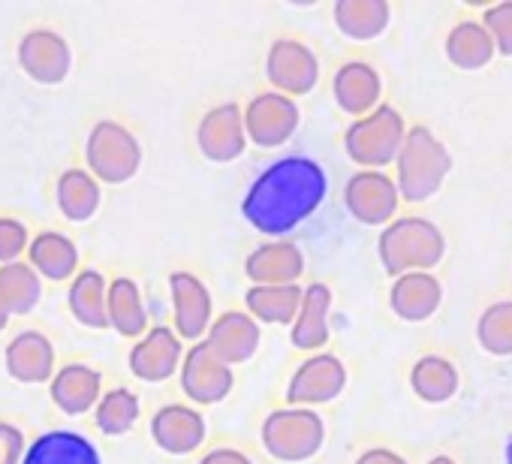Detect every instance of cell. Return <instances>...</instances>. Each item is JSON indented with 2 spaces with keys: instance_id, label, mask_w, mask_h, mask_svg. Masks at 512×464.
Listing matches in <instances>:
<instances>
[{
  "instance_id": "7c38bea8",
  "label": "cell",
  "mask_w": 512,
  "mask_h": 464,
  "mask_svg": "<svg viewBox=\"0 0 512 464\" xmlns=\"http://www.w3.org/2000/svg\"><path fill=\"white\" fill-rule=\"evenodd\" d=\"M347 386V368L338 356L332 353H314L308 356L290 386H287V401L290 407H320L335 401Z\"/></svg>"
},
{
  "instance_id": "8d00e7d4",
  "label": "cell",
  "mask_w": 512,
  "mask_h": 464,
  "mask_svg": "<svg viewBox=\"0 0 512 464\" xmlns=\"http://www.w3.org/2000/svg\"><path fill=\"white\" fill-rule=\"evenodd\" d=\"M482 25L491 34L497 52L512 58V0H503V4L488 7L485 16H482Z\"/></svg>"
},
{
  "instance_id": "30bf717a",
  "label": "cell",
  "mask_w": 512,
  "mask_h": 464,
  "mask_svg": "<svg viewBox=\"0 0 512 464\" xmlns=\"http://www.w3.org/2000/svg\"><path fill=\"white\" fill-rule=\"evenodd\" d=\"M398 184L386 172L362 169L344 184V205L347 211L365 226H389L398 208Z\"/></svg>"
},
{
  "instance_id": "83f0119b",
  "label": "cell",
  "mask_w": 512,
  "mask_h": 464,
  "mask_svg": "<svg viewBox=\"0 0 512 464\" xmlns=\"http://www.w3.org/2000/svg\"><path fill=\"white\" fill-rule=\"evenodd\" d=\"M443 49H446L449 64L458 67V70H467V73L488 67L491 58L497 55V46H494L491 34L485 31L482 22H473V19L458 22V25L449 31Z\"/></svg>"
},
{
  "instance_id": "8fae6325",
  "label": "cell",
  "mask_w": 512,
  "mask_h": 464,
  "mask_svg": "<svg viewBox=\"0 0 512 464\" xmlns=\"http://www.w3.org/2000/svg\"><path fill=\"white\" fill-rule=\"evenodd\" d=\"M181 392L193 401V404H220L232 386H235V374L226 362H220L211 347L205 341L193 344L187 353H184V362H181Z\"/></svg>"
},
{
  "instance_id": "9c48e42d",
  "label": "cell",
  "mask_w": 512,
  "mask_h": 464,
  "mask_svg": "<svg viewBox=\"0 0 512 464\" xmlns=\"http://www.w3.org/2000/svg\"><path fill=\"white\" fill-rule=\"evenodd\" d=\"M266 76L278 94L305 97L320 82V61L314 49L299 40H275L266 55Z\"/></svg>"
},
{
  "instance_id": "4dcf8cb0",
  "label": "cell",
  "mask_w": 512,
  "mask_h": 464,
  "mask_svg": "<svg viewBox=\"0 0 512 464\" xmlns=\"http://www.w3.org/2000/svg\"><path fill=\"white\" fill-rule=\"evenodd\" d=\"M458 368L446 356H422L410 371L413 392L428 404H446L458 392Z\"/></svg>"
},
{
  "instance_id": "ab89813d",
  "label": "cell",
  "mask_w": 512,
  "mask_h": 464,
  "mask_svg": "<svg viewBox=\"0 0 512 464\" xmlns=\"http://www.w3.org/2000/svg\"><path fill=\"white\" fill-rule=\"evenodd\" d=\"M199 464H253V461L232 446H220V449H211L205 458H199Z\"/></svg>"
},
{
  "instance_id": "74e56055",
  "label": "cell",
  "mask_w": 512,
  "mask_h": 464,
  "mask_svg": "<svg viewBox=\"0 0 512 464\" xmlns=\"http://www.w3.org/2000/svg\"><path fill=\"white\" fill-rule=\"evenodd\" d=\"M25 431L13 422H0V464H25Z\"/></svg>"
},
{
  "instance_id": "44dd1931",
  "label": "cell",
  "mask_w": 512,
  "mask_h": 464,
  "mask_svg": "<svg viewBox=\"0 0 512 464\" xmlns=\"http://www.w3.org/2000/svg\"><path fill=\"white\" fill-rule=\"evenodd\" d=\"M332 94L341 112L353 115V118H365L374 109H380V97H383V79L380 73L365 64V61H347L344 67H338L335 79H332Z\"/></svg>"
},
{
  "instance_id": "ba28073f",
  "label": "cell",
  "mask_w": 512,
  "mask_h": 464,
  "mask_svg": "<svg viewBox=\"0 0 512 464\" xmlns=\"http://www.w3.org/2000/svg\"><path fill=\"white\" fill-rule=\"evenodd\" d=\"M299 121H302V112L296 100L278 91L256 94L244 109L247 139L260 148H281L284 142H290L293 133L299 130Z\"/></svg>"
},
{
  "instance_id": "d590c367",
  "label": "cell",
  "mask_w": 512,
  "mask_h": 464,
  "mask_svg": "<svg viewBox=\"0 0 512 464\" xmlns=\"http://www.w3.org/2000/svg\"><path fill=\"white\" fill-rule=\"evenodd\" d=\"M31 248V232L19 217L0 214V266L19 263L22 257H28Z\"/></svg>"
},
{
  "instance_id": "7402d4cb",
  "label": "cell",
  "mask_w": 512,
  "mask_h": 464,
  "mask_svg": "<svg viewBox=\"0 0 512 464\" xmlns=\"http://www.w3.org/2000/svg\"><path fill=\"white\" fill-rule=\"evenodd\" d=\"M443 302V287L431 272H410L395 278L389 290V305L404 323H425L437 314Z\"/></svg>"
},
{
  "instance_id": "60d3db41",
  "label": "cell",
  "mask_w": 512,
  "mask_h": 464,
  "mask_svg": "<svg viewBox=\"0 0 512 464\" xmlns=\"http://www.w3.org/2000/svg\"><path fill=\"white\" fill-rule=\"evenodd\" d=\"M10 317H13V311H10V305H7L4 293H0V332H4V329L10 326Z\"/></svg>"
},
{
  "instance_id": "3957f363",
  "label": "cell",
  "mask_w": 512,
  "mask_h": 464,
  "mask_svg": "<svg viewBox=\"0 0 512 464\" xmlns=\"http://www.w3.org/2000/svg\"><path fill=\"white\" fill-rule=\"evenodd\" d=\"M452 172V154L422 124L407 130L395 160V184L404 202H428Z\"/></svg>"
},
{
  "instance_id": "277c9868",
  "label": "cell",
  "mask_w": 512,
  "mask_h": 464,
  "mask_svg": "<svg viewBox=\"0 0 512 464\" xmlns=\"http://www.w3.org/2000/svg\"><path fill=\"white\" fill-rule=\"evenodd\" d=\"M85 163L88 172L100 184H127L142 169V145L133 130H127L121 121L103 118L88 130L85 139Z\"/></svg>"
},
{
  "instance_id": "9a60e30c",
  "label": "cell",
  "mask_w": 512,
  "mask_h": 464,
  "mask_svg": "<svg viewBox=\"0 0 512 464\" xmlns=\"http://www.w3.org/2000/svg\"><path fill=\"white\" fill-rule=\"evenodd\" d=\"M169 296H172V320L181 341L199 344L214 323V305L208 287L190 272L169 275Z\"/></svg>"
},
{
  "instance_id": "4fadbf2b",
  "label": "cell",
  "mask_w": 512,
  "mask_h": 464,
  "mask_svg": "<svg viewBox=\"0 0 512 464\" xmlns=\"http://www.w3.org/2000/svg\"><path fill=\"white\" fill-rule=\"evenodd\" d=\"M247 130H244V112L238 103H220L208 109L196 127V145L205 160L211 163H232L247 148Z\"/></svg>"
},
{
  "instance_id": "e575fe53",
  "label": "cell",
  "mask_w": 512,
  "mask_h": 464,
  "mask_svg": "<svg viewBox=\"0 0 512 464\" xmlns=\"http://www.w3.org/2000/svg\"><path fill=\"white\" fill-rule=\"evenodd\" d=\"M476 341L491 356H512V299L494 302L479 314Z\"/></svg>"
},
{
  "instance_id": "b9f144b4",
  "label": "cell",
  "mask_w": 512,
  "mask_h": 464,
  "mask_svg": "<svg viewBox=\"0 0 512 464\" xmlns=\"http://www.w3.org/2000/svg\"><path fill=\"white\" fill-rule=\"evenodd\" d=\"M428 464H455V458H449V455H437V458H431Z\"/></svg>"
},
{
  "instance_id": "52a82bcc",
  "label": "cell",
  "mask_w": 512,
  "mask_h": 464,
  "mask_svg": "<svg viewBox=\"0 0 512 464\" xmlns=\"http://www.w3.org/2000/svg\"><path fill=\"white\" fill-rule=\"evenodd\" d=\"M16 61L31 82L43 88H55L67 82L73 70V49L64 34L52 28H34L19 40Z\"/></svg>"
},
{
  "instance_id": "ffe728a7",
  "label": "cell",
  "mask_w": 512,
  "mask_h": 464,
  "mask_svg": "<svg viewBox=\"0 0 512 464\" xmlns=\"http://www.w3.org/2000/svg\"><path fill=\"white\" fill-rule=\"evenodd\" d=\"M260 323H256L250 314L244 311H226L220 314L208 335H205V344L211 347V353L226 362L229 368L232 365H241L247 362L256 350H260Z\"/></svg>"
},
{
  "instance_id": "e0dca14e",
  "label": "cell",
  "mask_w": 512,
  "mask_h": 464,
  "mask_svg": "<svg viewBox=\"0 0 512 464\" xmlns=\"http://www.w3.org/2000/svg\"><path fill=\"white\" fill-rule=\"evenodd\" d=\"M151 440L169 455H190L205 440V416L190 404H163L151 416Z\"/></svg>"
},
{
  "instance_id": "d6986e66",
  "label": "cell",
  "mask_w": 512,
  "mask_h": 464,
  "mask_svg": "<svg viewBox=\"0 0 512 464\" xmlns=\"http://www.w3.org/2000/svg\"><path fill=\"white\" fill-rule=\"evenodd\" d=\"M52 404L67 416H82L94 410L103 398V374L88 362H67L49 383Z\"/></svg>"
},
{
  "instance_id": "4316f807",
  "label": "cell",
  "mask_w": 512,
  "mask_h": 464,
  "mask_svg": "<svg viewBox=\"0 0 512 464\" xmlns=\"http://www.w3.org/2000/svg\"><path fill=\"white\" fill-rule=\"evenodd\" d=\"M332 13L338 31L359 43L377 40L392 22V10L386 0H338Z\"/></svg>"
},
{
  "instance_id": "5bb4252c",
  "label": "cell",
  "mask_w": 512,
  "mask_h": 464,
  "mask_svg": "<svg viewBox=\"0 0 512 464\" xmlns=\"http://www.w3.org/2000/svg\"><path fill=\"white\" fill-rule=\"evenodd\" d=\"M4 368L22 386L52 383V377L58 374V353L52 338L40 329L19 332L4 347Z\"/></svg>"
},
{
  "instance_id": "603a6c76",
  "label": "cell",
  "mask_w": 512,
  "mask_h": 464,
  "mask_svg": "<svg viewBox=\"0 0 512 464\" xmlns=\"http://www.w3.org/2000/svg\"><path fill=\"white\" fill-rule=\"evenodd\" d=\"M28 263L37 269V275L43 281H52V284L73 281L82 272L76 242L58 229L37 232V236L31 239V248H28Z\"/></svg>"
},
{
  "instance_id": "6da1fadb",
  "label": "cell",
  "mask_w": 512,
  "mask_h": 464,
  "mask_svg": "<svg viewBox=\"0 0 512 464\" xmlns=\"http://www.w3.org/2000/svg\"><path fill=\"white\" fill-rule=\"evenodd\" d=\"M326 190L329 178L317 160L284 157L250 184L241 199V214L263 236H284L323 205Z\"/></svg>"
},
{
  "instance_id": "f546056e",
  "label": "cell",
  "mask_w": 512,
  "mask_h": 464,
  "mask_svg": "<svg viewBox=\"0 0 512 464\" xmlns=\"http://www.w3.org/2000/svg\"><path fill=\"white\" fill-rule=\"evenodd\" d=\"M109 329L121 338H145L148 335V314L142 302V290L133 278H112L109 281Z\"/></svg>"
},
{
  "instance_id": "1f68e13d",
  "label": "cell",
  "mask_w": 512,
  "mask_h": 464,
  "mask_svg": "<svg viewBox=\"0 0 512 464\" xmlns=\"http://www.w3.org/2000/svg\"><path fill=\"white\" fill-rule=\"evenodd\" d=\"M0 293H4L13 317H28L43 299V278L25 260L0 266Z\"/></svg>"
},
{
  "instance_id": "7bdbcfd3",
  "label": "cell",
  "mask_w": 512,
  "mask_h": 464,
  "mask_svg": "<svg viewBox=\"0 0 512 464\" xmlns=\"http://www.w3.org/2000/svg\"><path fill=\"white\" fill-rule=\"evenodd\" d=\"M506 464H512V437H509V443H506Z\"/></svg>"
},
{
  "instance_id": "2e32d148",
  "label": "cell",
  "mask_w": 512,
  "mask_h": 464,
  "mask_svg": "<svg viewBox=\"0 0 512 464\" xmlns=\"http://www.w3.org/2000/svg\"><path fill=\"white\" fill-rule=\"evenodd\" d=\"M184 344L175 329L154 326L145 338H139L127 356V368L142 383H166L175 371H181Z\"/></svg>"
},
{
  "instance_id": "7a4b0ae2",
  "label": "cell",
  "mask_w": 512,
  "mask_h": 464,
  "mask_svg": "<svg viewBox=\"0 0 512 464\" xmlns=\"http://www.w3.org/2000/svg\"><path fill=\"white\" fill-rule=\"evenodd\" d=\"M446 254L443 229L425 217H398L383 226L377 239V257L386 275H410V272H431Z\"/></svg>"
},
{
  "instance_id": "8992f818",
  "label": "cell",
  "mask_w": 512,
  "mask_h": 464,
  "mask_svg": "<svg viewBox=\"0 0 512 464\" xmlns=\"http://www.w3.org/2000/svg\"><path fill=\"white\" fill-rule=\"evenodd\" d=\"M263 449L278 461H308L326 443V422L317 410L308 407H287L275 410L263 422Z\"/></svg>"
},
{
  "instance_id": "f1b7e54d",
  "label": "cell",
  "mask_w": 512,
  "mask_h": 464,
  "mask_svg": "<svg viewBox=\"0 0 512 464\" xmlns=\"http://www.w3.org/2000/svg\"><path fill=\"white\" fill-rule=\"evenodd\" d=\"M302 299H305V287L299 284H287V287H250L244 293L247 302V314L260 323L269 326H290L296 323L299 311H302Z\"/></svg>"
},
{
  "instance_id": "ac0fdd59",
  "label": "cell",
  "mask_w": 512,
  "mask_h": 464,
  "mask_svg": "<svg viewBox=\"0 0 512 464\" xmlns=\"http://www.w3.org/2000/svg\"><path fill=\"white\" fill-rule=\"evenodd\" d=\"M253 287H287L305 275V254L296 242H266L244 260Z\"/></svg>"
},
{
  "instance_id": "5b68a950",
  "label": "cell",
  "mask_w": 512,
  "mask_h": 464,
  "mask_svg": "<svg viewBox=\"0 0 512 464\" xmlns=\"http://www.w3.org/2000/svg\"><path fill=\"white\" fill-rule=\"evenodd\" d=\"M407 139V124L395 106H380L365 118H356L344 133L347 157L362 169H383L398 160V151Z\"/></svg>"
},
{
  "instance_id": "484cf974",
  "label": "cell",
  "mask_w": 512,
  "mask_h": 464,
  "mask_svg": "<svg viewBox=\"0 0 512 464\" xmlns=\"http://www.w3.org/2000/svg\"><path fill=\"white\" fill-rule=\"evenodd\" d=\"M55 202H58V211L70 223H85V220H91L100 211V205H103V187H100V181L88 169L73 166V169H64L58 175Z\"/></svg>"
},
{
  "instance_id": "f35d334b",
  "label": "cell",
  "mask_w": 512,
  "mask_h": 464,
  "mask_svg": "<svg viewBox=\"0 0 512 464\" xmlns=\"http://www.w3.org/2000/svg\"><path fill=\"white\" fill-rule=\"evenodd\" d=\"M356 464H410V461H407L404 455L392 452V449L374 446V449H365V452L356 458Z\"/></svg>"
},
{
  "instance_id": "cb8c5ba5",
  "label": "cell",
  "mask_w": 512,
  "mask_h": 464,
  "mask_svg": "<svg viewBox=\"0 0 512 464\" xmlns=\"http://www.w3.org/2000/svg\"><path fill=\"white\" fill-rule=\"evenodd\" d=\"M67 308L85 329H109V281L97 269H82L67 290Z\"/></svg>"
},
{
  "instance_id": "d6a6232c",
  "label": "cell",
  "mask_w": 512,
  "mask_h": 464,
  "mask_svg": "<svg viewBox=\"0 0 512 464\" xmlns=\"http://www.w3.org/2000/svg\"><path fill=\"white\" fill-rule=\"evenodd\" d=\"M25 464H100L97 449L70 431H52L25 458Z\"/></svg>"
},
{
  "instance_id": "d4e9b609",
  "label": "cell",
  "mask_w": 512,
  "mask_h": 464,
  "mask_svg": "<svg viewBox=\"0 0 512 464\" xmlns=\"http://www.w3.org/2000/svg\"><path fill=\"white\" fill-rule=\"evenodd\" d=\"M329 311H332V290L329 284H311L305 287L302 311L293 323L290 341L296 350L314 353L329 344Z\"/></svg>"
},
{
  "instance_id": "836d02e7",
  "label": "cell",
  "mask_w": 512,
  "mask_h": 464,
  "mask_svg": "<svg viewBox=\"0 0 512 464\" xmlns=\"http://www.w3.org/2000/svg\"><path fill=\"white\" fill-rule=\"evenodd\" d=\"M139 413H142V407H139L136 392L115 386V389L103 392L100 404L94 407V425L106 437H124L139 422Z\"/></svg>"
}]
</instances>
